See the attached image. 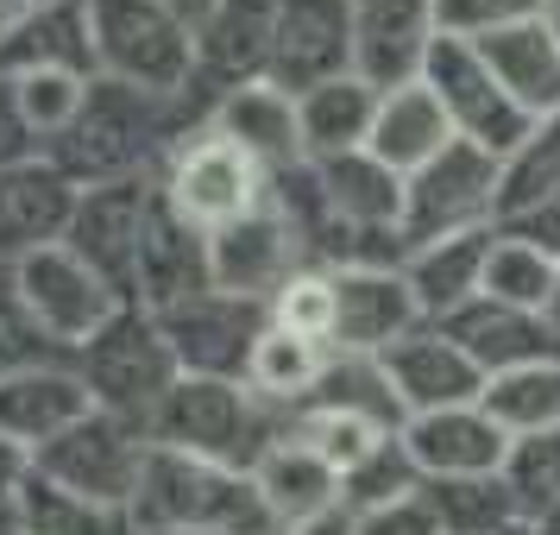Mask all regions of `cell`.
Masks as SVG:
<instances>
[{
	"label": "cell",
	"mask_w": 560,
	"mask_h": 535,
	"mask_svg": "<svg viewBox=\"0 0 560 535\" xmlns=\"http://www.w3.org/2000/svg\"><path fill=\"white\" fill-rule=\"evenodd\" d=\"M328 365H334V347H315V340H296V334H283V328H265L253 347V365H246V391L265 397L271 409H283V416H296L322 391Z\"/></svg>",
	"instance_id": "31"
},
{
	"label": "cell",
	"mask_w": 560,
	"mask_h": 535,
	"mask_svg": "<svg viewBox=\"0 0 560 535\" xmlns=\"http://www.w3.org/2000/svg\"><path fill=\"white\" fill-rule=\"evenodd\" d=\"M89 409H95V397L82 384L77 359H63V353L38 359V365L13 372V379H0V434L13 447H26V454L51 447L57 434L77 429Z\"/></svg>",
	"instance_id": "21"
},
{
	"label": "cell",
	"mask_w": 560,
	"mask_h": 535,
	"mask_svg": "<svg viewBox=\"0 0 560 535\" xmlns=\"http://www.w3.org/2000/svg\"><path fill=\"white\" fill-rule=\"evenodd\" d=\"M158 7H164L171 20H183L189 32H202L208 20H214V7H221V0H158Z\"/></svg>",
	"instance_id": "49"
},
{
	"label": "cell",
	"mask_w": 560,
	"mask_h": 535,
	"mask_svg": "<svg viewBox=\"0 0 560 535\" xmlns=\"http://www.w3.org/2000/svg\"><path fill=\"white\" fill-rule=\"evenodd\" d=\"M0 535H20V516H13V504H0Z\"/></svg>",
	"instance_id": "51"
},
{
	"label": "cell",
	"mask_w": 560,
	"mask_h": 535,
	"mask_svg": "<svg viewBox=\"0 0 560 535\" xmlns=\"http://www.w3.org/2000/svg\"><path fill=\"white\" fill-rule=\"evenodd\" d=\"M214 290L208 271V233H196L177 208L164 202V189L152 196L145 233H139V265H132V309L145 315H171V309L196 303Z\"/></svg>",
	"instance_id": "16"
},
{
	"label": "cell",
	"mask_w": 560,
	"mask_h": 535,
	"mask_svg": "<svg viewBox=\"0 0 560 535\" xmlns=\"http://www.w3.org/2000/svg\"><path fill=\"white\" fill-rule=\"evenodd\" d=\"M32 158H45V146L32 139L26 114H20V95H13V82L0 77V171H13V164H32Z\"/></svg>",
	"instance_id": "45"
},
{
	"label": "cell",
	"mask_w": 560,
	"mask_h": 535,
	"mask_svg": "<svg viewBox=\"0 0 560 535\" xmlns=\"http://www.w3.org/2000/svg\"><path fill=\"white\" fill-rule=\"evenodd\" d=\"M13 290H20V309L32 315V328L45 334V347L63 359H77L95 334L127 309V296L102 278V271H89L63 240L45 246V253H32L13 265Z\"/></svg>",
	"instance_id": "7"
},
{
	"label": "cell",
	"mask_w": 560,
	"mask_h": 535,
	"mask_svg": "<svg viewBox=\"0 0 560 535\" xmlns=\"http://www.w3.org/2000/svg\"><path fill=\"white\" fill-rule=\"evenodd\" d=\"M416 328H422V309L409 296L404 265H353V271H334V353L378 359Z\"/></svg>",
	"instance_id": "15"
},
{
	"label": "cell",
	"mask_w": 560,
	"mask_h": 535,
	"mask_svg": "<svg viewBox=\"0 0 560 535\" xmlns=\"http://www.w3.org/2000/svg\"><path fill=\"white\" fill-rule=\"evenodd\" d=\"M26 473H32V454H26V447H13V441L0 434V504H13V498H20Z\"/></svg>",
	"instance_id": "47"
},
{
	"label": "cell",
	"mask_w": 560,
	"mask_h": 535,
	"mask_svg": "<svg viewBox=\"0 0 560 535\" xmlns=\"http://www.w3.org/2000/svg\"><path fill=\"white\" fill-rule=\"evenodd\" d=\"M26 7H32V13H38V7H57V0H26Z\"/></svg>",
	"instance_id": "55"
},
{
	"label": "cell",
	"mask_w": 560,
	"mask_h": 535,
	"mask_svg": "<svg viewBox=\"0 0 560 535\" xmlns=\"http://www.w3.org/2000/svg\"><path fill=\"white\" fill-rule=\"evenodd\" d=\"M535 13H541V0H434V26L447 38H485L516 20H535Z\"/></svg>",
	"instance_id": "43"
},
{
	"label": "cell",
	"mask_w": 560,
	"mask_h": 535,
	"mask_svg": "<svg viewBox=\"0 0 560 535\" xmlns=\"http://www.w3.org/2000/svg\"><path fill=\"white\" fill-rule=\"evenodd\" d=\"M404 454L416 460L422 485H447V479H498L504 466V447L510 434L485 416L479 404L466 409H434V416H409L404 429Z\"/></svg>",
	"instance_id": "20"
},
{
	"label": "cell",
	"mask_w": 560,
	"mask_h": 535,
	"mask_svg": "<svg viewBox=\"0 0 560 535\" xmlns=\"http://www.w3.org/2000/svg\"><path fill=\"white\" fill-rule=\"evenodd\" d=\"M127 516L139 535H278L253 473H233V466H214V460L196 454H171V447L145 454Z\"/></svg>",
	"instance_id": "1"
},
{
	"label": "cell",
	"mask_w": 560,
	"mask_h": 535,
	"mask_svg": "<svg viewBox=\"0 0 560 535\" xmlns=\"http://www.w3.org/2000/svg\"><path fill=\"white\" fill-rule=\"evenodd\" d=\"M271 13H278V0H221V7H214V20L196 32V63H202V77H214V89L265 77Z\"/></svg>",
	"instance_id": "29"
},
{
	"label": "cell",
	"mask_w": 560,
	"mask_h": 535,
	"mask_svg": "<svg viewBox=\"0 0 560 535\" xmlns=\"http://www.w3.org/2000/svg\"><path fill=\"white\" fill-rule=\"evenodd\" d=\"M479 409L510 434V441H516V434L560 429V359H541V365H516V372L485 379Z\"/></svg>",
	"instance_id": "33"
},
{
	"label": "cell",
	"mask_w": 560,
	"mask_h": 535,
	"mask_svg": "<svg viewBox=\"0 0 560 535\" xmlns=\"http://www.w3.org/2000/svg\"><path fill=\"white\" fill-rule=\"evenodd\" d=\"M38 359H51L45 334L32 328V315L20 309V290H13V265H0V379L26 372Z\"/></svg>",
	"instance_id": "42"
},
{
	"label": "cell",
	"mask_w": 560,
	"mask_h": 535,
	"mask_svg": "<svg viewBox=\"0 0 560 535\" xmlns=\"http://www.w3.org/2000/svg\"><path fill=\"white\" fill-rule=\"evenodd\" d=\"M208 132L233 139V146L253 158L265 177H283V171L308 164L303 120H296V95L278 89L271 77H253V82L221 89V95H214V114H208Z\"/></svg>",
	"instance_id": "19"
},
{
	"label": "cell",
	"mask_w": 560,
	"mask_h": 535,
	"mask_svg": "<svg viewBox=\"0 0 560 535\" xmlns=\"http://www.w3.org/2000/svg\"><path fill=\"white\" fill-rule=\"evenodd\" d=\"M555 283H560V265H555V258L541 253V246H529V240H516V233L498 228V240H491V258H485V290H479V296L548 315Z\"/></svg>",
	"instance_id": "37"
},
{
	"label": "cell",
	"mask_w": 560,
	"mask_h": 535,
	"mask_svg": "<svg viewBox=\"0 0 560 535\" xmlns=\"http://www.w3.org/2000/svg\"><path fill=\"white\" fill-rule=\"evenodd\" d=\"M77 372H82V384H89L95 409L127 416L139 429L152 422L158 404H164L183 379V365H177V353H171L164 328H158V315H145V309H132V303L77 353Z\"/></svg>",
	"instance_id": "5"
},
{
	"label": "cell",
	"mask_w": 560,
	"mask_h": 535,
	"mask_svg": "<svg viewBox=\"0 0 560 535\" xmlns=\"http://www.w3.org/2000/svg\"><path fill=\"white\" fill-rule=\"evenodd\" d=\"M548 328L560 334V283H555V296H548Z\"/></svg>",
	"instance_id": "53"
},
{
	"label": "cell",
	"mask_w": 560,
	"mask_h": 535,
	"mask_svg": "<svg viewBox=\"0 0 560 535\" xmlns=\"http://www.w3.org/2000/svg\"><path fill=\"white\" fill-rule=\"evenodd\" d=\"M283 429H290V416L271 409L265 397H253L240 379H177V391L145 422L152 447L214 460V466H233V473H253Z\"/></svg>",
	"instance_id": "4"
},
{
	"label": "cell",
	"mask_w": 560,
	"mask_h": 535,
	"mask_svg": "<svg viewBox=\"0 0 560 535\" xmlns=\"http://www.w3.org/2000/svg\"><path fill=\"white\" fill-rule=\"evenodd\" d=\"M152 196H158V177H127V183L82 189L77 214H70V233H63V246L89 271H102L127 303H132V265H139V233H145Z\"/></svg>",
	"instance_id": "14"
},
{
	"label": "cell",
	"mask_w": 560,
	"mask_h": 535,
	"mask_svg": "<svg viewBox=\"0 0 560 535\" xmlns=\"http://www.w3.org/2000/svg\"><path fill=\"white\" fill-rule=\"evenodd\" d=\"M498 228V158L454 139L447 152L422 164L404 183V246H434V240H454V233H479Z\"/></svg>",
	"instance_id": "8"
},
{
	"label": "cell",
	"mask_w": 560,
	"mask_h": 535,
	"mask_svg": "<svg viewBox=\"0 0 560 535\" xmlns=\"http://www.w3.org/2000/svg\"><path fill=\"white\" fill-rule=\"evenodd\" d=\"M353 535H447L434 504L416 491V498H397V504H378V510H359L353 516Z\"/></svg>",
	"instance_id": "44"
},
{
	"label": "cell",
	"mask_w": 560,
	"mask_h": 535,
	"mask_svg": "<svg viewBox=\"0 0 560 535\" xmlns=\"http://www.w3.org/2000/svg\"><path fill=\"white\" fill-rule=\"evenodd\" d=\"M13 516H20V535H132L127 510L82 504V498H70V491L45 485L38 473H26L20 498H13Z\"/></svg>",
	"instance_id": "38"
},
{
	"label": "cell",
	"mask_w": 560,
	"mask_h": 535,
	"mask_svg": "<svg viewBox=\"0 0 560 535\" xmlns=\"http://www.w3.org/2000/svg\"><path fill=\"white\" fill-rule=\"evenodd\" d=\"M422 89L454 120V139H466V146H479L491 158H510L523 146V132L535 127L529 114L498 89V77H491V63L479 57L472 38H447L441 32L429 45V63H422Z\"/></svg>",
	"instance_id": "10"
},
{
	"label": "cell",
	"mask_w": 560,
	"mask_h": 535,
	"mask_svg": "<svg viewBox=\"0 0 560 535\" xmlns=\"http://www.w3.org/2000/svg\"><path fill=\"white\" fill-rule=\"evenodd\" d=\"M454 340L459 353L479 365L485 379L498 372H516V365H541V359H560V334L548 328V315L535 309H510L491 303V296H472L466 309H454L447 322H429Z\"/></svg>",
	"instance_id": "23"
},
{
	"label": "cell",
	"mask_w": 560,
	"mask_h": 535,
	"mask_svg": "<svg viewBox=\"0 0 560 535\" xmlns=\"http://www.w3.org/2000/svg\"><path fill=\"white\" fill-rule=\"evenodd\" d=\"M541 20H548V32L560 38V0H541Z\"/></svg>",
	"instance_id": "50"
},
{
	"label": "cell",
	"mask_w": 560,
	"mask_h": 535,
	"mask_svg": "<svg viewBox=\"0 0 560 535\" xmlns=\"http://www.w3.org/2000/svg\"><path fill=\"white\" fill-rule=\"evenodd\" d=\"M253 485H258V498H265V510H271L278 530H296L308 516L340 510V473H334L308 441H296L290 429L265 447V460L253 466Z\"/></svg>",
	"instance_id": "26"
},
{
	"label": "cell",
	"mask_w": 560,
	"mask_h": 535,
	"mask_svg": "<svg viewBox=\"0 0 560 535\" xmlns=\"http://www.w3.org/2000/svg\"><path fill=\"white\" fill-rule=\"evenodd\" d=\"M416 491H422V473H416V460L404 454V441L390 434L378 454L359 466V473H347V485H340V504L359 516V510L397 504V498H416Z\"/></svg>",
	"instance_id": "41"
},
{
	"label": "cell",
	"mask_w": 560,
	"mask_h": 535,
	"mask_svg": "<svg viewBox=\"0 0 560 535\" xmlns=\"http://www.w3.org/2000/svg\"><path fill=\"white\" fill-rule=\"evenodd\" d=\"M472 45H479V57L491 63L498 89H504L529 120L560 114V38L548 32L541 13H535V20H516V26H504V32H485Z\"/></svg>",
	"instance_id": "25"
},
{
	"label": "cell",
	"mask_w": 560,
	"mask_h": 535,
	"mask_svg": "<svg viewBox=\"0 0 560 535\" xmlns=\"http://www.w3.org/2000/svg\"><path fill=\"white\" fill-rule=\"evenodd\" d=\"M265 77L290 95L353 77V0H278Z\"/></svg>",
	"instance_id": "12"
},
{
	"label": "cell",
	"mask_w": 560,
	"mask_h": 535,
	"mask_svg": "<svg viewBox=\"0 0 560 535\" xmlns=\"http://www.w3.org/2000/svg\"><path fill=\"white\" fill-rule=\"evenodd\" d=\"M77 183L57 171L51 158H32L0 171V265H20V258L45 253L70 233L77 214Z\"/></svg>",
	"instance_id": "22"
},
{
	"label": "cell",
	"mask_w": 560,
	"mask_h": 535,
	"mask_svg": "<svg viewBox=\"0 0 560 535\" xmlns=\"http://www.w3.org/2000/svg\"><path fill=\"white\" fill-rule=\"evenodd\" d=\"M158 328H164V340H171L183 379H240L246 384L258 334L271 328V309L253 303V296L208 290V296H196V303L158 315Z\"/></svg>",
	"instance_id": "11"
},
{
	"label": "cell",
	"mask_w": 560,
	"mask_h": 535,
	"mask_svg": "<svg viewBox=\"0 0 560 535\" xmlns=\"http://www.w3.org/2000/svg\"><path fill=\"white\" fill-rule=\"evenodd\" d=\"M290 434H296V441H308V447H315V454L340 473V485H347V473H359V466L378 454L397 429H390V422H378V416H365V409L303 404L296 416H290Z\"/></svg>",
	"instance_id": "34"
},
{
	"label": "cell",
	"mask_w": 560,
	"mask_h": 535,
	"mask_svg": "<svg viewBox=\"0 0 560 535\" xmlns=\"http://www.w3.org/2000/svg\"><path fill=\"white\" fill-rule=\"evenodd\" d=\"M145 454H152V434L139 429V422L89 409L77 429H63L51 447L32 454V473L45 485H57V491H70V498H82V504L132 510Z\"/></svg>",
	"instance_id": "6"
},
{
	"label": "cell",
	"mask_w": 560,
	"mask_h": 535,
	"mask_svg": "<svg viewBox=\"0 0 560 535\" xmlns=\"http://www.w3.org/2000/svg\"><path fill=\"white\" fill-rule=\"evenodd\" d=\"M315 189H322V208H328V228L347 233H397L404 221V177L384 171L372 152H340V158H315ZM322 228V233H328ZM315 233V246H322ZM308 246V258H315Z\"/></svg>",
	"instance_id": "24"
},
{
	"label": "cell",
	"mask_w": 560,
	"mask_h": 535,
	"mask_svg": "<svg viewBox=\"0 0 560 535\" xmlns=\"http://www.w3.org/2000/svg\"><path fill=\"white\" fill-rule=\"evenodd\" d=\"M491 240H498V228L454 233V240H434V246L404 253V283H409V296H416V309H422V322H447L454 309H466L479 296Z\"/></svg>",
	"instance_id": "27"
},
{
	"label": "cell",
	"mask_w": 560,
	"mask_h": 535,
	"mask_svg": "<svg viewBox=\"0 0 560 535\" xmlns=\"http://www.w3.org/2000/svg\"><path fill=\"white\" fill-rule=\"evenodd\" d=\"M422 498L434 504L447 535H504L516 523L504 485L498 479H447V485H422Z\"/></svg>",
	"instance_id": "39"
},
{
	"label": "cell",
	"mask_w": 560,
	"mask_h": 535,
	"mask_svg": "<svg viewBox=\"0 0 560 535\" xmlns=\"http://www.w3.org/2000/svg\"><path fill=\"white\" fill-rule=\"evenodd\" d=\"M132 535H139V530H132Z\"/></svg>",
	"instance_id": "56"
},
{
	"label": "cell",
	"mask_w": 560,
	"mask_h": 535,
	"mask_svg": "<svg viewBox=\"0 0 560 535\" xmlns=\"http://www.w3.org/2000/svg\"><path fill=\"white\" fill-rule=\"evenodd\" d=\"M296 120H303V152L315 158H340V152H365L372 120H378V89L365 77H334L315 82L296 95Z\"/></svg>",
	"instance_id": "30"
},
{
	"label": "cell",
	"mask_w": 560,
	"mask_h": 535,
	"mask_svg": "<svg viewBox=\"0 0 560 535\" xmlns=\"http://www.w3.org/2000/svg\"><path fill=\"white\" fill-rule=\"evenodd\" d=\"M378 372L390 384L397 409H404V422L409 416H434V409H466L485 397V372L429 322L404 334L390 353H378Z\"/></svg>",
	"instance_id": "17"
},
{
	"label": "cell",
	"mask_w": 560,
	"mask_h": 535,
	"mask_svg": "<svg viewBox=\"0 0 560 535\" xmlns=\"http://www.w3.org/2000/svg\"><path fill=\"white\" fill-rule=\"evenodd\" d=\"M265 309H271V328L296 334V340H315V347H334V271L303 265Z\"/></svg>",
	"instance_id": "40"
},
{
	"label": "cell",
	"mask_w": 560,
	"mask_h": 535,
	"mask_svg": "<svg viewBox=\"0 0 560 535\" xmlns=\"http://www.w3.org/2000/svg\"><path fill=\"white\" fill-rule=\"evenodd\" d=\"M498 485H504L516 523H541L548 510L560 504V429L548 434H516L504 447V466H498Z\"/></svg>",
	"instance_id": "35"
},
{
	"label": "cell",
	"mask_w": 560,
	"mask_h": 535,
	"mask_svg": "<svg viewBox=\"0 0 560 535\" xmlns=\"http://www.w3.org/2000/svg\"><path fill=\"white\" fill-rule=\"evenodd\" d=\"M278 535H353V510L340 504V510H328V516H308V523H296V530H278Z\"/></svg>",
	"instance_id": "48"
},
{
	"label": "cell",
	"mask_w": 560,
	"mask_h": 535,
	"mask_svg": "<svg viewBox=\"0 0 560 535\" xmlns=\"http://www.w3.org/2000/svg\"><path fill=\"white\" fill-rule=\"evenodd\" d=\"M171 139V102L139 95L127 82H89V102L70 120L63 139L45 146L63 177L77 189H102V183H127V177H152V158Z\"/></svg>",
	"instance_id": "2"
},
{
	"label": "cell",
	"mask_w": 560,
	"mask_h": 535,
	"mask_svg": "<svg viewBox=\"0 0 560 535\" xmlns=\"http://www.w3.org/2000/svg\"><path fill=\"white\" fill-rule=\"evenodd\" d=\"M504 535H541V530H535V523H510Z\"/></svg>",
	"instance_id": "54"
},
{
	"label": "cell",
	"mask_w": 560,
	"mask_h": 535,
	"mask_svg": "<svg viewBox=\"0 0 560 535\" xmlns=\"http://www.w3.org/2000/svg\"><path fill=\"white\" fill-rule=\"evenodd\" d=\"M504 233H516V240H529V246H541V253L560 265V202H548V208H535L529 221H516V228H504Z\"/></svg>",
	"instance_id": "46"
},
{
	"label": "cell",
	"mask_w": 560,
	"mask_h": 535,
	"mask_svg": "<svg viewBox=\"0 0 560 535\" xmlns=\"http://www.w3.org/2000/svg\"><path fill=\"white\" fill-rule=\"evenodd\" d=\"M13 82V95H20V114H26V127L38 146H51V139H63L70 132V120L82 114V102H89V70H77V63H32V70H20Z\"/></svg>",
	"instance_id": "36"
},
{
	"label": "cell",
	"mask_w": 560,
	"mask_h": 535,
	"mask_svg": "<svg viewBox=\"0 0 560 535\" xmlns=\"http://www.w3.org/2000/svg\"><path fill=\"white\" fill-rule=\"evenodd\" d=\"M82 7V38L95 77L127 82L158 102H183V89H196V32L171 20L158 0H77Z\"/></svg>",
	"instance_id": "3"
},
{
	"label": "cell",
	"mask_w": 560,
	"mask_h": 535,
	"mask_svg": "<svg viewBox=\"0 0 560 535\" xmlns=\"http://www.w3.org/2000/svg\"><path fill=\"white\" fill-rule=\"evenodd\" d=\"M535 530H541V535H560V504L548 510V516H541V523H535Z\"/></svg>",
	"instance_id": "52"
},
{
	"label": "cell",
	"mask_w": 560,
	"mask_h": 535,
	"mask_svg": "<svg viewBox=\"0 0 560 535\" xmlns=\"http://www.w3.org/2000/svg\"><path fill=\"white\" fill-rule=\"evenodd\" d=\"M158 189H164V202L177 208L196 233H221V228H233V221H246L253 208H265L271 177H265L233 139L202 127L196 139H183L177 152H171Z\"/></svg>",
	"instance_id": "9"
},
{
	"label": "cell",
	"mask_w": 560,
	"mask_h": 535,
	"mask_svg": "<svg viewBox=\"0 0 560 535\" xmlns=\"http://www.w3.org/2000/svg\"><path fill=\"white\" fill-rule=\"evenodd\" d=\"M454 146V120L441 114V102H434L422 82H404V89H390V95H378V120H372V139H365V152L378 158L384 171H397V177H416L422 164H434V158Z\"/></svg>",
	"instance_id": "28"
},
{
	"label": "cell",
	"mask_w": 560,
	"mask_h": 535,
	"mask_svg": "<svg viewBox=\"0 0 560 535\" xmlns=\"http://www.w3.org/2000/svg\"><path fill=\"white\" fill-rule=\"evenodd\" d=\"M548 202H560V114L535 120L523 146L498 158V228H516Z\"/></svg>",
	"instance_id": "32"
},
{
	"label": "cell",
	"mask_w": 560,
	"mask_h": 535,
	"mask_svg": "<svg viewBox=\"0 0 560 535\" xmlns=\"http://www.w3.org/2000/svg\"><path fill=\"white\" fill-rule=\"evenodd\" d=\"M434 38V0H353V77H365L378 95L422 82Z\"/></svg>",
	"instance_id": "18"
},
{
	"label": "cell",
	"mask_w": 560,
	"mask_h": 535,
	"mask_svg": "<svg viewBox=\"0 0 560 535\" xmlns=\"http://www.w3.org/2000/svg\"><path fill=\"white\" fill-rule=\"evenodd\" d=\"M303 265H308L303 233L290 228V214H283L271 196H265V208H253L246 221L208 233V271H214V290H228V296L271 303Z\"/></svg>",
	"instance_id": "13"
}]
</instances>
